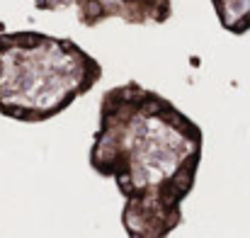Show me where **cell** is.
<instances>
[{
	"instance_id": "obj_1",
	"label": "cell",
	"mask_w": 250,
	"mask_h": 238,
	"mask_svg": "<svg viewBox=\"0 0 250 238\" xmlns=\"http://www.w3.org/2000/svg\"><path fill=\"white\" fill-rule=\"evenodd\" d=\"M202 151L204 134L194 119L161 92L129 80L102 95L87 160L124 197L126 236L167 238L182 224Z\"/></svg>"
},
{
	"instance_id": "obj_2",
	"label": "cell",
	"mask_w": 250,
	"mask_h": 238,
	"mask_svg": "<svg viewBox=\"0 0 250 238\" xmlns=\"http://www.w3.org/2000/svg\"><path fill=\"white\" fill-rule=\"evenodd\" d=\"M102 80V66L68 37L0 32V117L42 124Z\"/></svg>"
},
{
	"instance_id": "obj_3",
	"label": "cell",
	"mask_w": 250,
	"mask_h": 238,
	"mask_svg": "<svg viewBox=\"0 0 250 238\" xmlns=\"http://www.w3.org/2000/svg\"><path fill=\"white\" fill-rule=\"evenodd\" d=\"M78 22L97 27L109 17L129 24H166L172 17V0H73Z\"/></svg>"
},
{
	"instance_id": "obj_4",
	"label": "cell",
	"mask_w": 250,
	"mask_h": 238,
	"mask_svg": "<svg viewBox=\"0 0 250 238\" xmlns=\"http://www.w3.org/2000/svg\"><path fill=\"white\" fill-rule=\"evenodd\" d=\"M32 2L42 12H56V10H63V7L73 5V0H32Z\"/></svg>"
},
{
	"instance_id": "obj_5",
	"label": "cell",
	"mask_w": 250,
	"mask_h": 238,
	"mask_svg": "<svg viewBox=\"0 0 250 238\" xmlns=\"http://www.w3.org/2000/svg\"><path fill=\"white\" fill-rule=\"evenodd\" d=\"M0 32H5V24H2V22H0Z\"/></svg>"
}]
</instances>
